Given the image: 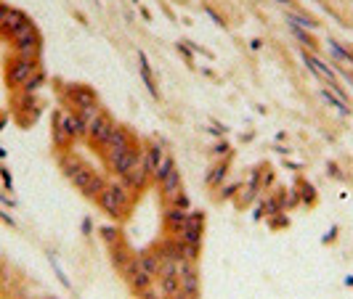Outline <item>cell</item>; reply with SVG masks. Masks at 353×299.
Returning <instances> with one entry per match:
<instances>
[{
    "label": "cell",
    "mask_w": 353,
    "mask_h": 299,
    "mask_svg": "<svg viewBox=\"0 0 353 299\" xmlns=\"http://www.w3.org/2000/svg\"><path fill=\"white\" fill-rule=\"evenodd\" d=\"M98 238L106 244V249L109 246H114L117 241H123L125 236H123V230H120V225H98Z\"/></svg>",
    "instance_id": "cell-28"
},
{
    "label": "cell",
    "mask_w": 353,
    "mask_h": 299,
    "mask_svg": "<svg viewBox=\"0 0 353 299\" xmlns=\"http://www.w3.org/2000/svg\"><path fill=\"white\" fill-rule=\"evenodd\" d=\"M327 51L340 69H353V48L340 40H327Z\"/></svg>",
    "instance_id": "cell-16"
},
{
    "label": "cell",
    "mask_w": 353,
    "mask_h": 299,
    "mask_svg": "<svg viewBox=\"0 0 353 299\" xmlns=\"http://www.w3.org/2000/svg\"><path fill=\"white\" fill-rule=\"evenodd\" d=\"M210 156L215 159H231V146H228V141H218L215 146H212V151H210Z\"/></svg>",
    "instance_id": "cell-35"
},
{
    "label": "cell",
    "mask_w": 353,
    "mask_h": 299,
    "mask_svg": "<svg viewBox=\"0 0 353 299\" xmlns=\"http://www.w3.org/2000/svg\"><path fill=\"white\" fill-rule=\"evenodd\" d=\"M24 299H37V296H24Z\"/></svg>",
    "instance_id": "cell-48"
},
{
    "label": "cell",
    "mask_w": 353,
    "mask_h": 299,
    "mask_svg": "<svg viewBox=\"0 0 353 299\" xmlns=\"http://www.w3.org/2000/svg\"><path fill=\"white\" fill-rule=\"evenodd\" d=\"M327 175H329V177H337V180H342V177H345V175L340 172V167L334 164V162H329V164H327Z\"/></svg>",
    "instance_id": "cell-37"
},
{
    "label": "cell",
    "mask_w": 353,
    "mask_h": 299,
    "mask_svg": "<svg viewBox=\"0 0 353 299\" xmlns=\"http://www.w3.org/2000/svg\"><path fill=\"white\" fill-rule=\"evenodd\" d=\"M260 45H263V40H253V43H250V48H253V51H258Z\"/></svg>",
    "instance_id": "cell-45"
},
{
    "label": "cell",
    "mask_w": 353,
    "mask_h": 299,
    "mask_svg": "<svg viewBox=\"0 0 353 299\" xmlns=\"http://www.w3.org/2000/svg\"><path fill=\"white\" fill-rule=\"evenodd\" d=\"M138 196L130 185H125L120 177H109L106 185H104V191L98 193V209L106 214V217H111L114 222H125L130 214H133L136 209V204H138Z\"/></svg>",
    "instance_id": "cell-1"
},
{
    "label": "cell",
    "mask_w": 353,
    "mask_h": 299,
    "mask_svg": "<svg viewBox=\"0 0 353 299\" xmlns=\"http://www.w3.org/2000/svg\"><path fill=\"white\" fill-rule=\"evenodd\" d=\"M321 98L327 101V106H332L334 111H340L342 117H350V114H353V109H350V106L345 104V101H340V98L334 96L332 90H321Z\"/></svg>",
    "instance_id": "cell-29"
},
{
    "label": "cell",
    "mask_w": 353,
    "mask_h": 299,
    "mask_svg": "<svg viewBox=\"0 0 353 299\" xmlns=\"http://www.w3.org/2000/svg\"><path fill=\"white\" fill-rule=\"evenodd\" d=\"M170 299H197V296H191V294H186V291H175Z\"/></svg>",
    "instance_id": "cell-43"
},
{
    "label": "cell",
    "mask_w": 353,
    "mask_h": 299,
    "mask_svg": "<svg viewBox=\"0 0 353 299\" xmlns=\"http://www.w3.org/2000/svg\"><path fill=\"white\" fill-rule=\"evenodd\" d=\"M242 188V180H234V183H223L220 185V193H218V199L220 201H231V199H234V196H237V191Z\"/></svg>",
    "instance_id": "cell-33"
},
{
    "label": "cell",
    "mask_w": 353,
    "mask_h": 299,
    "mask_svg": "<svg viewBox=\"0 0 353 299\" xmlns=\"http://www.w3.org/2000/svg\"><path fill=\"white\" fill-rule=\"evenodd\" d=\"M154 286L160 288V291L165 294V296H173L175 291H181V278L175 275V270H173V265H165V270H162V275L154 281Z\"/></svg>",
    "instance_id": "cell-19"
},
{
    "label": "cell",
    "mask_w": 353,
    "mask_h": 299,
    "mask_svg": "<svg viewBox=\"0 0 353 299\" xmlns=\"http://www.w3.org/2000/svg\"><path fill=\"white\" fill-rule=\"evenodd\" d=\"M260 196V188L258 185H253V183H242V188L237 191V196L231 201H234V207L237 209H247V207H253L255 204V199Z\"/></svg>",
    "instance_id": "cell-21"
},
{
    "label": "cell",
    "mask_w": 353,
    "mask_h": 299,
    "mask_svg": "<svg viewBox=\"0 0 353 299\" xmlns=\"http://www.w3.org/2000/svg\"><path fill=\"white\" fill-rule=\"evenodd\" d=\"M106 180H109V175L98 172V167H93V164H88V162H80V167H77V170L72 172V177H69V183H72L82 196H85V199H90V201L98 199V193L104 191Z\"/></svg>",
    "instance_id": "cell-2"
},
{
    "label": "cell",
    "mask_w": 353,
    "mask_h": 299,
    "mask_svg": "<svg viewBox=\"0 0 353 299\" xmlns=\"http://www.w3.org/2000/svg\"><path fill=\"white\" fill-rule=\"evenodd\" d=\"M274 185V170L271 164H260V193L268 191Z\"/></svg>",
    "instance_id": "cell-34"
},
{
    "label": "cell",
    "mask_w": 353,
    "mask_h": 299,
    "mask_svg": "<svg viewBox=\"0 0 353 299\" xmlns=\"http://www.w3.org/2000/svg\"><path fill=\"white\" fill-rule=\"evenodd\" d=\"M8 11H11V8H8L6 3H0V27H3V22H6V16H8Z\"/></svg>",
    "instance_id": "cell-42"
},
{
    "label": "cell",
    "mask_w": 353,
    "mask_h": 299,
    "mask_svg": "<svg viewBox=\"0 0 353 299\" xmlns=\"http://www.w3.org/2000/svg\"><path fill=\"white\" fill-rule=\"evenodd\" d=\"M61 101H64V106L72 109V111H85V109H93V106H101L98 93L90 85H85V82H67L64 90H61Z\"/></svg>",
    "instance_id": "cell-4"
},
{
    "label": "cell",
    "mask_w": 353,
    "mask_h": 299,
    "mask_svg": "<svg viewBox=\"0 0 353 299\" xmlns=\"http://www.w3.org/2000/svg\"><path fill=\"white\" fill-rule=\"evenodd\" d=\"M345 286H353V275H348V278H345Z\"/></svg>",
    "instance_id": "cell-47"
},
{
    "label": "cell",
    "mask_w": 353,
    "mask_h": 299,
    "mask_svg": "<svg viewBox=\"0 0 353 299\" xmlns=\"http://www.w3.org/2000/svg\"><path fill=\"white\" fill-rule=\"evenodd\" d=\"M152 283H154V281H152V278H149V275L144 273V270H138V265H136V270H133V273H130V275L125 278V286H128V288H130V291H133L136 296L141 294L144 288H149Z\"/></svg>",
    "instance_id": "cell-23"
},
{
    "label": "cell",
    "mask_w": 353,
    "mask_h": 299,
    "mask_svg": "<svg viewBox=\"0 0 353 299\" xmlns=\"http://www.w3.org/2000/svg\"><path fill=\"white\" fill-rule=\"evenodd\" d=\"M144 154V141H136L133 146H128L125 151H120L114 159H109V162L104 164L106 167V175L109 177H123L130 167L136 164V159Z\"/></svg>",
    "instance_id": "cell-8"
},
{
    "label": "cell",
    "mask_w": 353,
    "mask_h": 299,
    "mask_svg": "<svg viewBox=\"0 0 353 299\" xmlns=\"http://www.w3.org/2000/svg\"><path fill=\"white\" fill-rule=\"evenodd\" d=\"M274 151H276V154H284V156H287V154L292 151V148H287V146H274Z\"/></svg>",
    "instance_id": "cell-44"
},
{
    "label": "cell",
    "mask_w": 353,
    "mask_h": 299,
    "mask_svg": "<svg viewBox=\"0 0 353 299\" xmlns=\"http://www.w3.org/2000/svg\"><path fill=\"white\" fill-rule=\"evenodd\" d=\"M109 254H111V265H114V270L120 273L123 267H128L130 262H133V257H136V251L130 249V244L123 238V241H117L114 246H109Z\"/></svg>",
    "instance_id": "cell-18"
},
{
    "label": "cell",
    "mask_w": 353,
    "mask_h": 299,
    "mask_svg": "<svg viewBox=\"0 0 353 299\" xmlns=\"http://www.w3.org/2000/svg\"><path fill=\"white\" fill-rule=\"evenodd\" d=\"M173 167H175V159H173V154H170V151H165V154H162V159H160V164L154 167V175H152V185H157V183H160L162 177H165L167 172L173 170Z\"/></svg>",
    "instance_id": "cell-27"
},
{
    "label": "cell",
    "mask_w": 353,
    "mask_h": 299,
    "mask_svg": "<svg viewBox=\"0 0 353 299\" xmlns=\"http://www.w3.org/2000/svg\"><path fill=\"white\" fill-rule=\"evenodd\" d=\"M59 117H61L64 127H67V133L74 138V143H77V141H85V122H82V117L77 114V111L61 106V109H59Z\"/></svg>",
    "instance_id": "cell-13"
},
{
    "label": "cell",
    "mask_w": 353,
    "mask_h": 299,
    "mask_svg": "<svg viewBox=\"0 0 353 299\" xmlns=\"http://www.w3.org/2000/svg\"><path fill=\"white\" fill-rule=\"evenodd\" d=\"M266 225H268V230H284V228H290V214H287V212L268 214V217H266Z\"/></svg>",
    "instance_id": "cell-31"
},
{
    "label": "cell",
    "mask_w": 353,
    "mask_h": 299,
    "mask_svg": "<svg viewBox=\"0 0 353 299\" xmlns=\"http://www.w3.org/2000/svg\"><path fill=\"white\" fill-rule=\"evenodd\" d=\"M295 188H297V193H300V201L305 204V207H313L316 199H319V196H316V188L308 180H303V177H297V180H295Z\"/></svg>",
    "instance_id": "cell-26"
},
{
    "label": "cell",
    "mask_w": 353,
    "mask_h": 299,
    "mask_svg": "<svg viewBox=\"0 0 353 299\" xmlns=\"http://www.w3.org/2000/svg\"><path fill=\"white\" fill-rule=\"evenodd\" d=\"M43 85H45V72H43V67H40V69H37V72L32 74V77H30V80H27V82H24V88H22V93H32V96H35V93H37V90H40Z\"/></svg>",
    "instance_id": "cell-32"
},
{
    "label": "cell",
    "mask_w": 353,
    "mask_h": 299,
    "mask_svg": "<svg viewBox=\"0 0 353 299\" xmlns=\"http://www.w3.org/2000/svg\"><path fill=\"white\" fill-rule=\"evenodd\" d=\"M138 72H141V80H144V85L149 90V96H152L154 101H160V88H157V77H154V69H152V64H149L146 59V53H138Z\"/></svg>",
    "instance_id": "cell-17"
},
{
    "label": "cell",
    "mask_w": 353,
    "mask_h": 299,
    "mask_svg": "<svg viewBox=\"0 0 353 299\" xmlns=\"http://www.w3.org/2000/svg\"><path fill=\"white\" fill-rule=\"evenodd\" d=\"M136 265H138V270H144L152 281H157V278L162 275V270H165V259L154 246H149V249L136 251Z\"/></svg>",
    "instance_id": "cell-10"
},
{
    "label": "cell",
    "mask_w": 353,
    "mask_h": 299,
    "mask_svg": "<svg viewBox=\"0 0 353 299\" xmlns=\"http://www.w3.org/2000/svg\"><path fill=\"white\" fill-rule=\"evenodd\" d=\"M117 125H120V122L109 114L106 109H101V111H98V117L93 119V122L88 125V130H85V143H88V148H90L93 154H98V151H101V146L106 143V138L114 133V127H117Z\"/></svg>",
    "instance_id": "cell-5"
},
{
    "label": "cell",
    "mask_w": 353,
    "mask_h": 299,
    "mask_svg": "<svg viewBox=\"0 0 353 299\" xmlns=\"http://www.w3.org/2000/svg\"><path fill=\"white\" fill-rule=\"evenodd\" d=\"M136 141H138V135H136L128 125H117V127H114V133L106 138V143L101 146V151H98L101 162L106 164L109 159H114L120 151H125V148H128V146H133Z\"/></svg>",
    "instance_id": "cell-6"
},
{
    "label": "cell",
    "mask_w": 353,
    "mask_h": 299,
    "mask_svg": "<svg viewBox=\"0 0 353 299\" xmlns=\"http://www.w3.org/2000/svg\"><path fill=\"white\" fill-rule=\"evenodd\" d=\"M51 135H53V148L56 151H69V148L74 146V138L67 133V127H64L61 117H59V109L53 111V119H51Z\"/></svg>",
    "instance_id": "cell-11"
},
{
    "label": "cell",
    "mask_w": 353,
    "mask_h": 299,
    "mask_svg": "<svg viewBox=\"0 0 353 299\" xmlns=\"http://www.w3.org/2000/svg\"><path fill=\"white\" fill-rule=\"evenodd\" d=\"M303 61L308 64V69L316 74V77H321L324 82H327V85H334V82H337V74H334V69L329 67L327 61H321L316 53H311V51H303Z\"/></svg>",
    "instance_id": "cell-12"
},
{
    "label": "cell",
    "mask_w": 353,
    "mask_h": 299,
    "mask_svg": "<svg viewBox=\"0 0 353 299\" xmlns=\"http://www.w3.org/2000/svg\"><path fill=\"white\" fill-rule=\"evenodd\" d=\"M290 32L297 37V40H300V45L305 51L311 48V53H316V37L308 32V30H303V27H295V24H290Z\"/></svg>",
    "instance_id": "cell-30"
},
{
    "label": "cell",
    "mask_w": 353,
    "mask_h": 299,
    "mask_svg": "<svg viewBox=\"0 0 353 299\" xmlns=\"http://www.w3.org/2000/svg\"><path fill=\"white\" fill-rule=\"evenodd\" d=\"M138 299H165V294L160 291V288H157L154 283L152 286H149V288H144V291L141 294H138Z\"/></svg>",
    "instance_id": "cell-36"
},
{
    "label": "cell",
    "mask_w": 353,
    "mask_h": 299,
    "mask_svg": "<svg viewBox=\"0 0 353 299\" xmlns=\"http://www.w3.org/2000/svg\"><path fill=\"white\" fill-rule=\"evenodd\" d=\"M37 69H40V61L24 59V56L11 53V56L6 59V85H8V90H11V93L22 90L24 82L30 80Z\"/></svg>",
    "instance_id": "cell-3"
},
{
    "label": "cell",
    "mask_w": 353,
    "mask_h": 299,
    "mask_svg": "<svg viewBox=\"0 0 353 299\" xmlns=\"http://www.w3.org/2000/svg\"><path fill=\"white\" fill-rule=\"evenodd\" d=\"M80 162H82V159H80V154L74 151V148H69V151H61V154H59V167H61V172L67 175V177H72V172L80 167Z\"/></svg>",
    "instance_id": "cell-25"
},
{
    "label": "cell",
    "mask_w": 353,
    "mask_h": 299,
    "mask_svg": "<svg viewBox=\"0 0 353 299\" xmlns=\"http://www.w3.org/2000/svg\"><path fill=\"white\" fill-rule=\"evenodd\" d=\"M82 233H85V236H90V233H93V220L90 217L82 220Z\"/></svg>",
    "instance_id": "cell-41"
},
{
    "label": "cell",
    "mask_w": 353,
    "mask_h": 299,
    "mask_svg": "<svg viewBox=\"0 0 353 299\" xmlns=\"http://www.w3.org/2000/svg\"><path fill=\"white\" fill-rule=\"evenodd\" d=\"M186 214H189V209H181V207H175V204H167V207H165V212H162V225H165V230L170 233V236H175V233L183 228Z\"/></svg>",
    "instance_id": "cell-15"
},
{
    "label": "cell",
    "mask_w": 353,
    "mask_h": 299,
    "mask_svg": "<svg viewBox=\"0 0 353 299\" xmlns=\"http://www.w3.org/2000/svg\"><path fill=\"white\" fill-rule=\"evenodd\" d=\"M287 22L295 24V27H303V30H308V32H313L316 27H319V22H316L313 16L297 11V8H287Z\"/></svg>",
    "instance_id": "cell-24"
},
{
    "label": "cell",
    "mask_w": 353,
    "mask_h": 299,
    "mask_svg": "<svg viewBox=\"0 0 353 299\" xmlns=\"http://www.w3.org/2000/svg\"><path fill=\"white\" fill-rule=\"evenodd\" d=\"M204 225H207V214H204V209H189L183 228L175 233V236H178L183 244H202L204 241Z\"/></svg>",
    "instance_id": "cell-7"
},
{
    "label": "cell",
    "mask_w": 353,
    "mask_h": 299,
    "mask_svg": "<svg viewBox=\"0 0 353 299\" xmlns=\"http://www.w3.org/2000/svg\"><path fill=\"white\" fill-rule=\"evenodd\" d=\"M183 175L178 170V164L173 167L170 172H167L160 183H157V193H160V201H162V207H167V204H173L178 196L183 193Z\"/></svg>",
    "instance_id": "cell-9"
},
{
    "label": "cell",
    "mask_w": 353,
    "mask_h": 299,
    "mask_svg": "<svg viewBox=\"0 0 353 299\" xmlns=\"http://www.w3.org/2000/svg\"><path fill=\"white\" fill-rule=\"evenodd\" d=\"M11 48L16 56H24V59H35L40 61V53H43V37L40 40H24V43H11Z\"/></svg>",
    "instance_id": "cell-22"
},
{
    "label": "cell",
    "mask_w": 353,
    "mask_h": 299,
    "mask_svg": "<svg viewBox=\"0 0 353 299\" xmlns=\"http://www.w3.org/2000/svg\"><path fill=\"white\" fill-rule=\"evenodd\" d=\"M27 19H30V16H27L24 11L11 8V11H8V16H6V22H3V27H0V37H3V40H11V35L27 22Z\"/></svg>",
    "instance_id": "cell-20"
},
{
    "label": "cell",
    "mask_w": 353,
    "mask_h": 299,
    "mask_svg": "<svg viewBox=\"0 0 353 299\" xmlns=\"http://www.w3.org/2000/svg\"><path fill=\"white\" fill-rule=\"evenodd\" d=\"M228 172H231V159H218V162H212V167L204 172V185H207V188H220V185L228 180Z\"/></svg>",
    "instance_id": "cell-14"
},
{
    "label": "cell",
    "mask_w": 353,
    "mask_h": 299,
    "mask_svg": "<svg viewBox=\"0 0 353 299\" xmlns=\"http://www.w3.org/2000/svg\"><path fill=\"white\" fill-rule=\"evenodd\" d=\"M334 238H337V225H332V228L327 230V236L321 238V244H329V241H334Z\"/></svg>",
    "instance_id": "cell-39"
},
{
    "label": "cell",
    "mask_w": 353,
    "mask_h": 299,
    "mask_svg": "<svg viewBox=\"0 0 353 299\" xmlns=\"http://www.w3.org/2000/svg\"><path fill=\"white\" fill-rule=\"evenodd\" d=\"M204 14H207V16H210V19H212V22H215L218 27H223V24H226V22H223V19L215 14V11H212V8H204Z\"/></svg>",
    "instance_id": "cell-40"
},
{
    "label": "cell",
    "mask_w": 353,
    "mask_h": 299,
    "mask_svg": "<svg viewBox=\"0 0 353 299\" xmlns=\"http://www.w3.org/2000/svg\"><path fill=\"white\" fill-rule=\"evenodd\" d=\"M45 299H56V296H45Z\"/></svg>",
    "instance_id": "cell-49"
},
{
    "label": "cell",
    "mask_w": 353,
    "mask_h": 299,
    "mask_svg": "<svg viewBox=\"0 0 353 299\" xmlns=\"http://www.w3.org/2000/svg\"><path fill=\"white\" fill-rule=\"evenodd\" d=\"M204 130H207L210 135H226L228 133V127H223V125H212V127H204Z\"/></svg>",
    "instance_id": "cell-38"
},
{
    "label": "cell",
    "mask_w": 353,
    "mask_h": 299,
    "mask_svg": "<svg viewBox=\"0 0 353 299\" xmlns=\"http://www.w3.org/2000/svg\"><path fill=\"white\" fill-rule=\"evenodd\" d=\"M279 6H287V8H292V0H276Z\"/></svg>",
    "instance_id": "cell-46"
}]
</instances>
